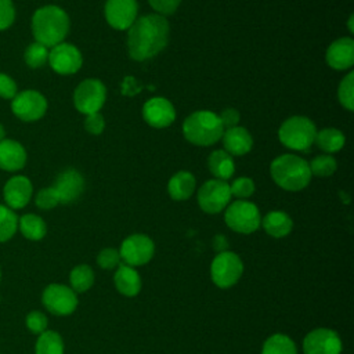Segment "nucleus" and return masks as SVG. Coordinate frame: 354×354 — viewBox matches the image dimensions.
<instances>
[{
	"mask_svg": "<svg viewBox=\"0 0 354 354\" xmlns=\"http://www.w3.org/2000/svg\"><path fill=\"white\" fill-rule=\"evenodd\" d=\"M106 100V88L98 79H84L77 84L73 93L75 108L84 113L100 112Z\"/></svg>",
	"mask_w": 354,
	"mask_h": 354,
	"instance_id": "8",
	"label": "nucleus"
},
{
	"mask_svg": "<svg viewBox=\"0 0 354 354\" xmlns=\"http://www.w3.org/2000/svg\"><path fill=\"white\" fill-rule=\"evenodd\" d=\"M155 253V245L152 239L144 234H133L127 236L120 245V259L124 264L136 267L147 264Z\"/></svg>",
	"mask_w": 354,
	"mask_h": 354,
	"instance_id": "11",
	"label": "nucleus"
},
{
	"mask_svg": "<svg viewBox=\"0 0 354 354\" xmlns=\"http://www.w3.org/2000/svg\"><path fill=\"white\" fill-rule=\"evenodd\" d=\"M243 272V263L234 252L218 253L210 266V275L214 285L227 289L235 285Z\"/></svg>",
	"mask_w": 354,
	"mask_h": 354,
	"instance_id": "7",
	"label": "nucleus"
},
{
	"mask_svg": "<svg viewBox=\"0 0 354 354\" xmlns=\"http://www.w3.org/2000/svg\"><path fill=\"white\" fill-rule=\"evenodd\" d=\"M84 129L90 133V134H101L105 129V120L102 118V115L100 112H95V113H90V115H86V119H84Z\"/></svg>",
	"mask_w": 354,
	"mask_h": 354,
	"instance_id": "40",
	"label": "nucleus"
},
{
	"mask_svg": "<svg viewBox=\"0 0 354 354\" xmlns=\"http://www.w3.org/2000/svg\"><path fill=\"white\" fill-rule=\"evenodd\" d=\"M35 354H64V342L55 330H44L35 344Z\"/></svg>",
	"mask_w": 354,
	"mask_h": 354,
	"instance_id": "28",
	"label": "nucleus"
},
{
	"mask_svg": "<svg viewBox=\"0 0 354 354\" xmlns=\"http://www.w3.org/2000/svg\"><path fill=\"white\" fill-rule=\"evenodd\" d=\"M35 202H36L37 207H40L43 210H50V209L55 207L59 203V199H58V195H57L55 189L53 187H47V188L40 189L36 194Z\"/></svg>",
	"mask_w": 354,
	"mask_h": 354,
	"instance_id": "36",
	"label": "nucleus"
},
{
	"mask_svg": "<svg viewBox=\"0 0 354 354\" xmlns=\"http://www.w3.org/2000/svg\"><path fill=\"white\" fill-rule=\"evenodd\" d=\"M11 109L21 120L33 122L44 116L47 111V100L36 90H25L17 93L12 98Z\"/></svg>",
	"mask_w": 354,
	"mask_h": 354,
	"instance_id": "12",
	"label": "nucleus"
},
{
	"mask_svg": "<svg viewBox=\"0 0 354 354\" xmlns=\"http://www.w3.org/2000/svg\"><path fill=\"white\" fill-rule=\"evenodd\" d=\"M353 19H354V17L353 15H350V18H348V30L353 33L354 32V28H353Z\"/></svg>",
	"mask_w": 354,
	"mask_h": 354,
	"instance_id": "46",
	"label": "nucleus"
},
{
	"mask_svg": "<svg viewBox=\"0 0 354 354\" xmlns=\"http://www.w3.org/2000/svg\"><path fill=\"white\" fill-rule=\"evenodd\" d=\"M218 119H220L224 130L225 129H231V127L238 126V123H239V112L236 109H234V108H227V109H224L218 115Z\"/></svg>",
	"mask_w": 354,
	"mask_h": 354,
	"instance_id": "43",
	"label": "nucleus"
},
{
	"mask_svg": "<svg viewBox=\"0 0 354 354\" xmlns=\"http://www.w3.org/2000/svg\"><path fill=\"white\" fill-rule=\"evenodd\" d=\"M213 243H214V249H216L218 253L225 252V249H227V246H228L227 238H225L224 235H216Z\"/></svg>",
	"mask_w": 354,
	"mask_h": 354,
	"instance_id": "45",
	"label": "nucleus"
},
{
	"mask_svg": "<svg viewBox=\"0 0 354 354\" xmlns=\"http://www.w3.org/2000/svg\"><path fill=\"white\" fill-rule=\"evenodd\" d=\"M17 95V83L12 77L0 72V97L12 100Z\"/></svg>",
	"mask_w": 354,
	"mask_h": 354,
	"instance_id": "42",
	"label": "nucleus"
},
{
	"mask_svg": "<svg viewBox=\"0 0 354 354\" xmlns=\"http://www.w3.org/2000/svg\"><path fill=\"white\" fill-rule=\"evenodd\" d=\"M48 53H50L48 47H46L39 41H35L29 44L25 50V55H24L25 62L30 68H40L48 61Z\"/></svg>",
	"mask_w": 354,
	"mask_h": 354,
	"instance_id": "32",
	"label": "nucleus"
},
{
	"mask_svg": "<svg viewBox=\"0 0 354 354\" xmlns=\"http://www.w3.org/2000/svg\"><path fill=\"white\" fill-rule=\"evenodd\" d=\"M195 187H196V181L192 173L187 170H181V171H177L169 180L167 191L174 201H185L194 194Z\"/></svg>",
	"mask_w": 354,
	"mask_h": 354,
	"instance_id": "24",
	"label": "nucleus"
},
{
	"mask_svg": "<svg viewBox=\"0 0 354 354\" xmlns=\"http://www.w3.org/2000/svg\"><path fill=\"white\" fill-rule=\"evenodd\" d=\"M148 3L159 15L166 17L178 8L181 0H148Z\"/></svg>",
	"mask_w": 354,
	"mask_h": 354,
	"instance_id": "41",
	"label": "nucleus"
},
{
	"mask_svg": "<svg viewBox=\"0 0 354 354\" xmlns=\"http://www.w3.org/2000/svg\"><path fill=\"white\" fill-rule=\"evenodd\" d=\"M0 281H1V270H0Z\"/></svg>",
	"mask_w": 354,
	"mask_h": 354,
	"instance_id": "48",
	"label": "nucleus"
},
{
	"mask_svg": "<svg viewBox=\"0 0 354 354\" xmlns=\"http://www.w3.org/2000/svg\"><path fill=\"white\" fill-rule=\"evenodd\" d=\"M120 260L122 259H120L119 250H116L113 248H105L97 256V264L105 270L116 268L120 264Z\"/></svg>",
	"mask_w": 354,
	"mask_h": 354,
	"instance_id": "37",
	"label": "nucleus"
},
{
	"mask_svg": "<svg viewBox=\"0 0 354 354\" xmlns=\"http://www.w3.org/2000/svg\"><path fill=\"white\" fill-rule=\"evenodd\" d=\"M25 324L35 335H40L47 330V317L41 311H30L25 318Z\"/></svg>",
	"mask_w": 354,
	"mask_h": 354,
	"instance_id": "38",
	"label": "nucleus"
},
{
	"mask_svg": "<svg viewBox=\"0 0 354 354\" xmlns=\"http://www.w3.org/2000/svg\"><path fill=\"white\" fill-rule=\"evenodd\" d=\"M221 140H223L224 151L228 152L231 156L245 155L252 149V145H253V138L250 133L241 126L225 129L221 136Z\"/></svg>",
	"mask_w": 354,
	"mask_h": 354,
	"instance_id": "20",
	"label": "nucleus"
},
{
	"mask_svg": "<svg viewBox=\"0 0 354 354\" xmlns=\"http://www.w3.org/2000/svg\"><path fill=\"white\" fill-rule=\"evenodd\" d=\"M207 167L210 173L218 180H228L235 171L232 156L224 149H216L209 155Z\"/></svg>",
	"mask_w": 354,
	"mask_h": 354,
	"instance_id": "25",
	"label": "nucleus"
},
{
	"mask_svg": "<svg viewBox=\"0 0 354 354\" xmlns=\"http://www.w3.org/2000/svg\"><path fill=\"white\" fill-rule=\"evenodd\" d=\"M18 228L21 234L30 241H40L47 232V225L41 217L33 213L24 214L18 218Z\"/></svg>",
	"mask_w": 354,
	"mask_h": 354,
	"instance_id": "26",
	"label": "nucleus"
},
{
	"mask_svg": "<svg viewBox=\"0 0 354 354\" xmlns=\"http://www.w3.org/2000/svg\"><path fill=\"white\" fill-rule=\"evenodd\" d=\"M26 163L25 148L10 138L0 141V169L6 171L21 170Z\"/></svg>",
	"mask_w": 354,
	"mask_h": 354,
	"instance_id": "21",
	"label": "nucleus"
},
{
	"mask_svg": "<svg viewBox=\"0 0 354 354\" xmlns=\"http://www.w3.org/2000/svg\"><path fill=\"white\" fill-rule=\"evenodd\" d=\"M314 142H317V145L326 153H333L343 148L346 142V137L340 130L333 127H326V129H322L321 131H317Z\"/></svg>",
	"mask_w": 354,
	"mask_h": 354,
	"instance_id": "27",
	"label": "nucleus"
},
{
	"mask_svg": "<svg viewBox=\"0 0 354 354\" xmlns=\"http://www.w3.org/2000/svg\"><path fill=\"white\" fill-rule=\"evenodd\" d=\"M315 134L317 127L314 122L306 116H292L278 130L279 141L293 151H307L314 142Z\"/></svg>",
	"mask_w": 354,
	"mask_h": 354,
	"instance_id": "5",
	"label": "nucleus"
},
{
	"mask_svg": "<svg viewBox=\"0 0 354 354\" xmlns=\"http://www.w3.org/2000/svg\"><path fill=\"white\" fill-rule=\"evenodd\" d=\"M55 189L59 203H71L76 201L84 189V178L75 169H65L61 171L53 185Z\"/></svg>",
	"mask_w": 354,
	"mask_h": 354,
	"instance_id": "17",
	"label": "nucleus"
},
{
	"mask_svg": "<svg viewBox=\"0 0 354 354\" xmlns=\"http://www.w3.org/2000/svg\"><path fill=\"white\" fill-rule=\"evenodd\" d=\"M142 87L137 83V80L133 76H127L124 77L123 83H122V93L124 95H136Z\"/></svg>",
	"mask_w": 354,
	"mask_h": 354,
	"instance_id": "44",
	"label": "nucleus"
},
{
	"mask_svg": "<svg viewBox=\"0 0 354 354\" xmlns=\"http://www.w3.org/2000/svg\"><path fill=\"white\" fill-rule=\"evenodd\" d=\"M310 171L314 176L318 177H328L332 176L336 171V159L330 155H319L317 158H314L310 163Z\"/></svg>",
	"mask_w": 354,
	"mask_h": 354,
	"instance_id": "33",
	"label": "nucleus"
},
{
	"mask_svg": "<svg viewBox=\"0 0 354 354\" xmlns=\"http://www.w3.org/2000/svg\"><path fill=\"white\" fill-rule=\"evenodd\" d=\"M33 194L32 183L25 176H14L11 177L4 188H3V196L10 209H22L28 205Z\"/></svg>",
	"mask_w": 354,
	"mask_h": 354,
	"instance_id": "18",
	"label": "nucleus"
},
{
	"mask_svg": "<svg viewBox=\"0 0 354 354\" xmlns=\"http://www.w3.org/2000/svg\"><path fill=\"white\" fill-rule=\"evenodd\" d=\"M4 137H6V131H4L3 124L0 123V141H1V140H4Z\"/></svg>",
	"mask_w": 354,
	"mask_h": 354,
	"instance_id": "47",
	"label": "nucleus"
},
{
	"mask_svg": "<svg viewBox=\"0 0 354 354\" xmlns=\"http://www.w3.org/2000/svg\"><path fill=\"white\" fill-rule=\"evenodd\" d=\"M270 173L274 183L286 191H300L306 188L313 176L308 162L293 153L275 158L270 166Z\"/></svg>",
	"mask_w": 354,
	"mask_h": 354,
	"instance_id": "3",
	"label": "nucleus"
},
{
	"mask_svg": "<svg viewBox=\"0 0 354 354\" xmlns=\"http://www.w3.org/2000/svg\"><path fill=\"white\" fill-rule=\"evenodd\" d=\"M69 281H71V288L75 292L83 293L93 286L94 272L87 264H79L71 271Z\"/></svg>",
	"mask_w": 354,
	"mask_h": 354,
	"instance_id": "30",
	"label": "nucleus"
},
{
	"mask_svg": "<svg viewBox=\"0 0 354 354\" xmlns=\"http://www.w3.org/2000/svg\"><path fill=\"white\" fill-rule=\"evenodd\" d=\"M43 306L54 315H69L77 307L76 292L62 283H50L41 295Z\"/></svg>",
	"mask_w": 354,
	"mask_h": 354,
	"instance_id": "10",
	"label": "nucleus"
},
{
	"mask_svg": "<svg viewBox=\"0 0 354 354\" xmlns=\"http://www.w3.org/2000/svg\"><path fill=\"white\" fill-rule=\"evenodd\" d=\"M15 19V8L12 0H0V30L12 25Z\"/></svg>",
	"mask_w": 354,
	"mask_h": 354,
	"instance_id": "39",
	"label": "nucleus"
},
{
	"mask_svg": "<svg viewBox=\"0 0 354 354\" xmlns=\"http://www.w3.org/2000/svg\"><path fill=\"white\" fill-rule=\"evenodd\" d=\"M18 228V217L12 209L0 205V243L11 239Z\"/></svg>",
	"mask_w": 354,
	"mask_h": 354,
	"instance_id": "31",
	"label": "nucleus"
},
{
	"mask_svg": "<svg viewBox=\"0 0 354 354\" xmlns=\"http://www.w3.org/2000/svg\"><path fill=\"white\" fill-rule=\"evenodd\" d=\"M115 286L119 293L127 297H133L141 290V278L140 274L134 270V267L127 264H119L115 272Z\"/></svg>",
	"mask_w": 354,
	"mask_h": 354,
	"instance_id": "22",
	"label": "nucleus"
},
{
	"mask_svg": "<svg viewBox=\"0 0 354 354\" xmlns=\"http://www.w3.org/2000/svg\"><path fill=\"white\" fill-rule=\"evenodd\" d=\"M231 196L230 184L224 180L213 178L201 185L198 191V203L205 213L216 214L228 206Z\"/></svg>",
	"mask_w": 354,
	"mask_h": 354,
	"instance_id": "9",
	"label": "nucleus"
},
{
	"mask_svg": "<svg viewBox=\"0 0 354 354\" xmlns=\"http://www.w3.org/2000/svg\"><path fill=\"white\" fill-rule=\"evenodd\" d=\"M47 62L59 75H73L80 69L83 57L76 46L62 41L51 47Z\"/></svg>",
	"mask_w": 354,
	"mask_h": 354,
	"instance_id": "13",
	"label": "nucleus"
},
{
	"mask_svg": "<svg viewBox=\"0 0 354 354\" xmlns=\"http://www.w3.org/2000/svg\"><path fill=\"white\" fill-rule=\"evenodd\" d=\"M230 191L231 195L239 198V199H246L253 195L254 192V183L249 177H239L230 184Z\"/></svg>",
	"mask_w": 354,
	"mask_h": 354,
	"instance_id": "35",
	"label": "nucleus"
},
{
	"mask_svg": "<svg viewBox=\"0 0 354 354\" xmlns=\"http://www.w3.org/2000/svg\"><path fill=\"white\" fill-rule=\"evenodd\" d=\"M260 224L263 225L264 231L274 238L286 236L293 228V221L290 216L281 210H272L267 213Z\"/></svg>",
	"mask_w": 354,
	"mask_h": 354,
	"instance_id": "23",
	"label": "nucleus"
},
{
	"mask_svg": "<svg viewBox=\"0 0 354 354\" xmlns=\"http://www.w3.org/2000/svg\"><path fill=\"white\" fill-rule=\"evenodd\" d=\"M137 0H106L105 18L106 22L118 30L129 29L137 19Z\"/></svg>",
	"mask_w": 354,
	"mask_h": 354,
	"instance_id": "15",
	"label": "nucleus"
},
{
	"mask_svg": "<svg viewBox=\"0 0 354 354\" xmlns=\"http://www.w3.org/2000/svg\"><path fill=\"white\" fill-rule=\"evenodd\" d=\"M224 220L232 231L239 234H252L260 227L261 216L254 203L239 199L228 203Z\"/></svg>",
	"mask_w": 354,
	"mask_h": 354,
	"instance_id": "6",
	"label": "nucleus"
},
{
	"mask_svg": "<svg viewBox=\"0 0 354 354\" xmlns=\"http://www.w3.org/2000/svg\"><path fill=\"white\" fill-rule=\"evenodd\" d=\"M261 354H297V348L290 337L282 333H275L264 342Z\"/></svg>",
	"mask_w": 354,
	"mask_h": 354,
	"instance_id": "29",
	"label": "nucleus"
},
{
	"mask_svg": "<svg viewBox=\"0 0 354 354\" xmlns=\"http://www.w3.org/2000/svg\"><path fill=\"white\" fill-rule=\"evenodd\" d=\"M32 32L36 41L54 47L64 41L69 32V17L58 6L40 7L32 17Z\"/></svg>",
	"mask_w": 354,
	"mask_h": 354,
	"instance_id": "2",
	"label": "nucleus"
},
{
	"mask_svg": "<svg viewBox=\"0 0 354 354\" xmlns=\"http://www.w3.org/2000/svg\"><path fill=\"white\" fill-rule=\"evenodd\" d=\"M224 133L218 115L210 111H196L183 123V134L187 141L195 145L207 147L216 144Z\"/></svg>",
	"mask_w": 354,
	"mask_h": 354,
	"instance_id": "4",
	"label": "nucleus"
},
{
	"mask_svg": "<svg viewBox=\"0 0 354 354\" xmlns=\"http://www.w3.org/2000/svg\"><path fill=\"white\" fill-rule=\"evenodd\" d=\"M337 97L340 104L348 109H354V73L348 72L340 82L337 88Z\"/></svg>",
	"mask_w": 354,
	"mask_h": 354,
	"instance_id": "34",
	"label": "nucleus"
},
{
	"mask_svg": "<svg viewBox=\"0 0 354 354\" xmlns=\"http://www.w3.org/2000/svg\"><path fill=\"white\" fill-rule=\"evenodd\" d=\"M142 118L149 126L163 129L174 122L176 109L169 100L163 97H153L144 104Z\"/></svg>",
	"mask_w": 354,
	"mask_h": 354,
	"instance_id": "16",
	"label": "nucleus"
},
{
	"mask_svg": "<svg viewBox=\"0 0 354 354\" xmlns=\"http://www.w3.org/2000/svg\"><path fill=\"white\" fill-rule=\"evenodd\" d=\"M169 22L159 14H148L134 21L127 33L129 55L145 61L159 54L169 41Z\"/></svg>",
	"mask_w": 354,
	"mask_h": 354,
	"instance_id": "1",
	"label": "nucleus"
},
{
	"mask_svg": "<svg viewBox=\"0 0 354 354\" xmlns=\"http://www.w3.org/2000/svg\"><path fill=\"white\" fill-rule=\"evenodd\" d=\"M326 62L330 68L344 71L354 64V40L351 37H340L335 40L326 50Z\"/></svg>",
	"mask_w": 354,
	"mask_h": 354,
	"instance_id": "19",
	"label": "nucleus"
},
{
	"mask_svg": "<svg viewBox=\"0 0 354 354\" xmlns=\"http://www.w3.org/2000/svg\"><path fill=\"white\" fill-rule=\"evenodd\" d=\"M303 351L304 354H340L342 340L335 330L318 328L306 335Z\"/></svg>",
	"mask_w": 354,
	"mask_h": 354,
	"instance_id": "14",
	"label": "nucleus"
}]
</instances>
